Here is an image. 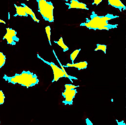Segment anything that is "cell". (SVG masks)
<instances>
[{
	"mask_svg": "<svg viewBox=\"0 0 126 125\" xmlns=\"http://www.w3.org/2000/svg\"><path fill=\"white\" fill-rule=\"evenodd\" d=\"M14 6L16 9V14L14 15V17H28V15L26 14L25 9L23 6H19L15 4Z\"/></svg>",
	"mask_w": 126,
	"mask_h": 125,
	"instance_id": "10",
	"label": "cell"
},
{
	"mask_svg": "<svg viewBox=\"0 0 126 125\" xmlns=\"http://www.w3.org/2000/svg\"><path fill=\"white\" fill-rule=\"evenodd\" d=\"M21 5L25 8V9L26 12V14H27V15H29V16H31L32 20H33L34 22H36L37 23H39V20L37 19L34 12L32 11V9L31 8H29L27 5H26L25 3H21Z\"/></svg>",
	"mask_w": 126,
	"mask_h": 125,
	"instance_id": "11",
	"label": "cell"
},
{
	"mask_svg": "<svg viewBox=\"0 0 126 125\" xmlns=\"http://www.w3.org/2000/svg\"><path fill=\"white\" fill-rule=\"evenodd\" d=\"M54 42L59 46L63 49L64 52H66L69 50V48L65 44L62 37H61L57 41H54Z\"/></svg>",
	"mask_w": 126,
	"mask_h": 125,
	"instance_id": "13",
	"label": "cell"
},
{
	"mask_svg": "<svg viewBox=\"0 0 126 125\" xmlns=\"http://www.w3.org/2000/svg\"><path fill=\"white\" fill-rule=\"evenodd\" d=\"M81 50V49H76L70 55V58L72 63H74V61L77 57V56L79 54Z\"/></svg>",
	"mask_w": 126,
	"mask_h": 125,
	"instance_id": "14",
	"label": "cell"
},
{
	"mask_svg": "<svg viewBox=\"0 0 126 125\" xmlns=\"http://www.w3.org/2000/svg\"><path fill=\"white\" fill-rule=\"evenodd\" d=\"M6 32L3 37V40H5L7 43L11 45H15L16 43L19 42V39L17 36V32L11 28H6Z\"/></svg>",
	"mask_w": 126,
	"mask_h": 125,
	"instance_id": "5",
	"label": "cell"
},
{
	"mask_svg": "<svg viewBox=\"0 0 126 125\" xmlns=\"http://www.w3.org/2000/svg\"><path fill=\"white\" fill-rule=\"evenodd\" d=\"M38 12L45 21L50 23L54 22V9L53 3L47 0H36Z\"/></svg>",
	"mask_w": 126,
	"mask_h": 125,
	"instance_id": "3",
	"label": "cell"
},
{
	"mask_svg": "<svg viewBox=\"0 0 126 125\" xmlns=\"http://www.w3.org/2000/svg\"><path fill=\"white\" fill-rule=\"evenodd\" d=\"M77 93V90L76 89H65L62 93L64 100L63 101V103L65 105H73V100L76 97Z\"/></svg>",
	"mask_w": 126,
	"mask_h": 125,
	"instance_id": "6",
	"label": "cell"
},
{
	"mask_svg": "<svg viewBox=\"0 0 126 125\" xmlns=\"http://www.w3.org/2000/svg\"><path fill=\"white\" fill-rule=\"evenodd\" d=\"M51 29L50 26H47L45 27V32L48 40V42L50 45L51 46Z\"/></svg>",
	"mask_w": 126,
	"mask_h": 125,
	"instance_id": "17",
	"label": "cell"
},
{
	"mask_svg": "<svg viewBox=\"0 0 126 125\" xmlns=\"http://www.w3.org/2000/svg\"><path fill=\"white\" fill-rule=\"evenodd\" d=\"M102 0H94L92 5L98 6L102 2Z\"/></svg>",
	"mask_w": 126,
	"mask_h": 125,
	"instance_id": "20",
	"label": "cell"
},
{
	"mask_svg": "<svg viewBox=\"0 0 126 125\" xmlns=\"http://www.w3.org/2000/svg\"></svg>",
	"mask_w": 126,
	"mask_h": 125,
	"instance_id": "24",
	"label": "cell"
},
{
	"mask_svg": "<svg viewBox=\"0 0 126 125\" xmlns=\"http://www.w3.org/2000/svg\"><path fill=\"white\" fill-rule=\"evenodd\" d=\"M63 0L65 1V2H68V1H69V0Z\"/></svg>",
	"mask_w": 126,
	"mask_h": 125,
	"instance_id": "22",
	"label": "cell"
},
{
	"mask_svg": "<svg viewBox=\"0 0 126 125\" xmlns=\"http://www.w3.org/2000/svg\"><path fill=\"white\" fill-rule=\"evenodd\" d=\"M53 52L54 54V56H55L56 58L57 61H58V62L59 63L60 65V66H61V68H62V69L63 70L64 73L65 74V76H66V78H67L69 79V80H70V81H71V83H73V80H78V78H77L76 77H73V76L68 75L67 74V72H66L65 71V69L64 68V67H63V65H62L61 63L60 62V61L59 60V58H58V57H57V56L56 54V53H55V51H54V50H53Z\"/></svg>",
	"mask_w": 126,
	"mask_h": 125,
	"instance_id": "12",
	"label": "cell"
},
{
	"mask_svg": "<svg viewBox=\"0 0 126 125\" xmlns=\"http://www.w3.org/2000/svg\"><path fill=\"white\" fill-rule=\"evenodd\" d=\"M63 66L65 68L74 67L78 69V70H81L87 68L88 66V63L87 61H84L76 63H68L66 65H63Z\"/></svg>",
	"mask_w": 126,
	"mask_h": 125,
	"instance_id": "9",
	"label": "cell"
},
{
	"mask_svg": "<svg viewBox=\"0 0 126 125\" xmlns=\"http://www.w3.org/2000/svg\"><path fill=\"white\" fill-rule=\"evenodd\" d=\"M6 58L3 52H0V69L5 65L6 62Z\"/></svg>",
	"mask_w": 126,
	"mask_h": 125,
	"instance_id": "16",
	"label": "cell"
},
{
	"mask_svg": "<svg viewBox=\"0 0 126 125\" xmlns=\"http://www.w3.org/2000/svg\"><path fill=\"white\" fill-rule=\"evenodd\" d=\"M3 79L6 82L12 84H19L29 88L35 86L39 82L36 74L29 71H23L20 74L13 76L4 75Z\"/></svg>",
	"mask_w": 126,
	"mask_h": 125,
	"instance_id": "2",
	"label": "cell"
},
{
	"mask_svg": "<svg viewBox=\"0 0 126 125\" xmlns=\"http://www.w3.org/2000/svg\"><path fill=\"white\" fill-rule=\"evenodd\" d=\"M37 57L40 60H41L43 62L46 63L51 67L53 71L54 75V78L52 81V83L58 81L60 78H66L65 74L63 72L62 68H59V66L56 65L53 62H49L45 60V59L39 55L37 54Z\"/></svg>",
	"mask_w": 126,
	"mask_h": 125,
	"instance_id": "4",
	"label": "cell"
},
{
	"mask_svg": "<svg viewBox=\"0 0 126 125\" xmlns=\"http://www.w3.org/2000/svg\"><path fill=\"white\" fill-rule=\"evenodd\" d=\"M0 23H3L4 24H6L5 22L3 20H1V19H0Z\"/></svg>",
	"mask_w": 126,
	"mask_h": 125,
	"instance_id": "21",
	"label": "cell"
},
{
	"mask_svg": "<svg viewBox=\"0 0 126 125\" xmlns=\"http://www.w3.org/2000/svg\"><path fill=\"white\" fill-rule=\"evenodd\" d=\"M119 17V16L112 14H107L104 16H99L93 11L90 18H86L85 22L82 23L80 26L86 27L89 29L96 30H107L116 28L118 24H110L108 21Z\"/></svg>",
	"mask_w": 126,
	"mask_h": 125,
	"instance_id": "1",
	"label": "cell"
},
{
	"mask_svg": "<svg viewBox=\"0 0 126 125\" xmlns=\"http://www.w3.org/2000/svg\"><path fill=\"white\" fill-rule=\"evenodd\" d=\"M65 4L67 6L68 9H76L83 10H89L86 4L79 2L78 0H70V3H65Z\"/></svg>",
	"mask_w": 126,
	"mask_h": 125,
	"instance_id": "7",
	"label": "cell"
},
{
	"mask_svg": "<svg viewBox=\"0 0 126 125\" xmlns=\"http://www.w3.org/2000/svg\"><path fill=\"white\" fill-rule=\"evenodd\" d=\"M108 5L119 9L121 12L126 10V7L121 0H108Z\"/></svg>",
	"mask_w": 126,
	"mask_h": 125,
	"instance_id": "8",
	"label": "cell"
},
{
	"mask_svg": "<svg viewBox=\"0 0 126 125\" xmlns=\"http://www.w3.org/2000/svg\"><path fill=\"white\" fill-rule=\"evenodd\" d=\"M5 96L2 90H0V105H3L5 103Z\"/></svg>",
	"mask_w": 126,
	"mask_h": 125,
	"instance_id": "18",
	"label": "cell"
},
{
	"mask_svg": "<svg viewBox=\"0 0 126 125\" xmlns=\"http://www.w3.org/2000/svg\"><path fill=\"white\" fill-rule=\"evenodd\" d=\"M27 0V1H29V0Z\"/></svg>",
	"mask_w": 126,
	"mask_h": 125,
	"instance_id": "23",
	"label": "cell"
},
{
	"mask_svg": "<svg viewBox=\"0 0 126 125\" xmlns=\"http://www.w3.org/2000/svg\"><path fill=\"white\" fill-rule=\"evenodd\" d=\"M96 48L94 50L95 51L101 50L105 54H106L107 49V46L106 45H104V44H96Z\"/></svg>",
	"mask_w": 126,
	"mask_h": 125,
	"instance_id": "15",
	"label": "cell"
},
{
	"mask_svg": "<svg viewBox=\"0 0 126 125\" xmlns=\"http://www.w3.org/2000/svg\"><path fill=\"white\" fill-rule=\"evenodd\" d=\"M65 89H74L79 87V86L75 85H72L71 84H66L64 85Z\"/></svg>",
	"mask_w": 126,
	"mask_h": 125,
	"instance_id": "19",
	"label": "cell"
}]
</instances>
